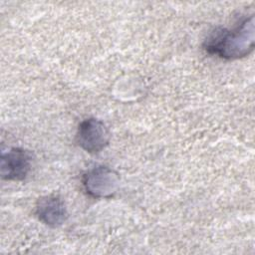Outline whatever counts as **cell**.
Here are the masks:
<instances>
[{
	"label": "cell",
	"instance_id": "obj_3",
	"mask_svg": "<svg viewBox=\"0 0 255 255\" xmlns=\"http://www.w3.org/2000/svg\"><path fill=\"white\" fill-rule=\"evenodd\" d=\"M110 137L109 128L102 121L96 118H89L82 121L76 134L78 145L89 153L102 151L109 144Z\"/></svg>",
	"mask_w": 255,
	"mask_h": 255
},
{
	"label": "cell",
	"instance_id": "obj_1",
	"mask_svg": "<svg viewBox=\"0 0 255 255\" xmlns=\"http://www.w3.org/2000/svg\"><path fill=\"white\" fill-rule=\"evenodd\" d=\"M254 16L242 19L232 29L218 27L203 43L204 50L225 60H237L248 56L254 49Z\"/></svg>",
	"mask_w": 255,
	"mask_h": 255
},
{
	"label": "cell",
	"instance_id": "obj_5",
	"mask_svg": "<svg viewBox=\"0 0 255 255\" xmlns=\"http://www.w3.org/2000/svg\"><path fill=\"white\" fill-rule=\"evenodd\" d=\"M35 212L38 219L50 227H59L68 218L66 204L56 194L40 197L36 203Z\"/></svg>",
	"mask_w": 255,
	"mask_h": 255
},
{
	"label": "cell",
	"instance_id": "obj_2",
	"mask_svg": "<svg viewBox=\"0 0 255 255\" xmlns=\"http://www.w3.org/2000/svg\"><path fill=\"white\" fill-rule=\"evenodd\" d=\"M83 186L87 194L94 198H110L120 186V174L113 168L99 164L83 174Z\"/></svg>",
	"mask_w": 255,
	"mask_h": 255
},
{
	"label": "cell",
	"instance_id": "obj_4",
	"mask_svg": "<svg viewBox=\"0 0 255 255\" xmlns=\"http://www.w3.org/2000/svg\"><path fill=\"white\" fill-rule=\"evenodd\" d=\"M32 167V154L30 151L11 147L2 150L0 160L1 177L5 180L20 181L27 177Z\"/></svg>",
	"mask_w": 255,
	"mask_h": 255
}]
</instances>
